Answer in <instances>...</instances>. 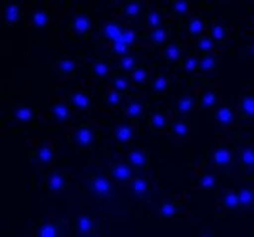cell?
Wrapping results in <instances>:
<instances>
[{"label":"cell","instance_id":"6da1fadb","mask_svg":"<svg viewBox=\"0 0 254 237\" xmlns=\"http://www.w3.org/2000/svg\"><path fill=\"white\" fill-rule=\"evenodd\" d=\"M97 139H98L97 130L90 124L80 122V124L76 125L75 132H73L71 137H69V142H71V146L76 151L83 153V151H88L90 148H93V146L97 144Z\"/></svg>","mask_w":254,"mask_h":237},{"label":"cell","instance_id":"7a4b0ae2","mask_svg":"<svg viewBox=\"0 0 254 237\" xmlns=\"http://www.w3.org/2000/svg\"><path fill=\"white\" fill-rule=\"evenodd\" d=\"M93 27H95V20H93L92 15L87 10H80L69 20L66 32L71 38H85L93 31Z\"/></svg>","mask_w":254,"mask_h":237},{"label":"cell","instance_id":"3957f363","mask_svg":"<svg viewBox=\"0 0 254 237\" xmlns=\"http://www.w3.org/2000/svg\"><path fill=\"white\" fill-rule=\"evenodd\" d=\"M112 190H114L112 183L104 175H97L88 185V195L92 198H95L97 202H107L110 195H112Z\"/></svg>","mask_w":254,"mask_h":237},{"label":"cell","instance_id":"277c9868","mask_svg":"<svg viewBox=\"0 0 254 237\" xmlns=\"http://www.w3.org/2000/svg\"><path fill=\"white\" fill-rule=\"evenodd\" d=\"M105 227V224H100L97 222L93 217H90L88 214H81L78 217L75 219V227H73V232L75 236H80V237H88V236H93L97 234L98 231Z\"/></svg>","mask_w":254,"mask_h":237},{"label":"cell","instance_id":"5b68a950","mask_svg":"<svg viewBox=\"0 0 254 237\" xmlns=\"http://www.w3.org/2000/svg\"><path fill=\"white\" fill-rule=\"evenodd\" d=\"M109 177L114 183H129V181H132L134 177H136V170H134V166H130L127 161L114 163L109 170Z\"/></svg>","mask_w":254,"mask_h":237},{"label":"cell","instance_id":"8992f818","mask_svg":"<svg viewBox=\"0 0 254 237\" xmlns=\"http://www.w3.org/2000/svg\"><path fill=\"white\" fill-rule=\"evenodd\" d=\"M69 185V178L68 175H64L61 170H53L48 171L46 177H44V186L49 191H55V193H60V191H64Z\"/></svg>","mask_w":254,"mask_h":237},{"label":"cell","instance_id":"52a82bcc","mask_svg":"<svg viewBox=\"0 0 254 237\" xmlns=\"http://www.w3.org/2000/svg\"><path fill=\"white\" fill-rule=\"evenodd\" d=\"M126 29L127 27L121 22V20L109 19L107 24L100 27V38L104 41H107V43H110V44L117 43V41L122 38V34H124Z\"/></svg>","mask_w":254,"mask_h":237},{"label":"cell","instance_id":"ba28073f","mask_svg":"<svg viewBox=\"0 0 254 237\" xmlns=\"http://www.w3.org/2000/svg\"><path fill=\"white\" fill-rule=\"evenodd\" d=\"M129 191L134 195L137 200H147L151 198L153 195V188H151V183L149 179L146 177H141V175H136L129 186Z\"/></svg>","mask_w":254,"mask_h":237},{"label":"cell","instance_id":"9c48e42d","mask_svg":"<svg viewBox=\"0 0 254 237\" xmlns=\"http://www.w3.org/2000/svg\"><path fill=\"white\" fill-rule=\"evenodd\" d=\"M196 95L195 93H183V95H180L178 99L175 100V114L176 117H185L188 114L191 112V110L195 109L196 105Z\"/></svg>","mask_w":254,"mask_h":237},{"label":"cell","instance_id":"30bf717a","mask_svg":"<svg viewBox=\"0 0 254 237\" xmlns=\"http://www.w3.org/2000/svg\"><path fill=\"white\" fill-rule=\"evenodd\" d=\"M149 88H151V93H153V95L165 97L170 93V90H171V78L166 75V73L159 71L153 76V78H151Z\"/></svg>","mask_w":254,"mask_h":237},{"label":"cell","instance_id":"8fae6325","mask_svg":"<svg viewBox=\"0 0 254 237\" xmlns=\"http://www.w3.org/2000/svg\"><path fill=\"white\" fill-rule=\"evenodd\" d=\"M163 59L168 64H178L183 59V46L180 44V41H170L163 46Z\"/></svg>","mask_w":254,"mask_h":237},{"label":"cell","instance_id":"7c38bea8","mask_svg":"<svg viewBox=\"0 0 254 237\" xmlns=\"http://www.w3.org/2000/svg\"><path fill=\"white\" fill-rule=\"evenodd\" d=\"M73 107L68 104V102H63V100H56L53 104V107L49 109L48 112V117L49 118H55V120L61 122V124H66V122L71 118V110Z\"/></svg>","mask_w":254,"mask_h":237},{"label":"cell","instance_id":"4fadbf2b","mask_svg":"<svg viewBox=\"0 0 254 237\" xmlns=\"http://www.w3.org/2000/svg\"><path fill=\"white\" fill-rule=\"evenodd\" d=\"M112 137H114V142H116L117 146H127V144H130V141L134 139V129H132V125L127 124V122H119V124L112 130Z\"/></svg>","mask_w":254,"mask_h":237},{"label":"cell","instance_id":"5bb4252c","mask_svg":"<svg viewBox=\"0 0 254 237\" xmlns=\"http://www.w3.org/2000/svg\"><path fill=\"white\" fill-rule=\"evenodd\" d=\"M124 159H126L127 163H129L130 166H134V168H137V170L149 168V163H151L149 156H147V154L142 149H137V148L126 151Z\"/></svg>","mask_w":254,"mask_h":237},{"label":"cell","instance_id":"9a60e30c","mask_svg":"<svg viewBox=\"0 0 254 237\" xmlns=\"http://www.w3.org/2000/svg\"><path fill=\"white\" fill-rule=\"evenodd\" d=\"M68 104L76 110H93V99L87 92H71L68 95Z\"/></svg>","mask_w":254,"mask_h":237},{"label":"cell","instance_id":"2e32d148","mask_svg":"<svg viewBox=\"0 0 254 237\" xmlns=\"http://www.w3.org/2000/svg\"><path fill=\"white\" fill-rule=\"evenodd\" d=\"M22 19V10L17 3L14 2H3L2 3V20L5 26H14L19 24Z\"/></svg>","mask_w":254,"mask_h":237},{"label":"cell","instance_id":"e0dca14e","mask_svg":"<svg viewBox=\"0 0 254 237\" xmlns=\"http://www.w3.org/2000/svg\"><path fill=\"white\" fill-rule=\"evenodd\" d=\"M212 163L215 166H231L234 163V153L231 146L219 144L215 151L212 153Z\"/></svg>","mask_w":254,"mask_h":237},{"label":"cell","instance_id":"ac0fdd59","mask_svg":"<svg viewBox=\"0 0 254 237\" xmlns=\"http://www.w3.org/2000/svg\"><path fill=\"white\" fill-rule=\"evenodd\" d=\"M38 116V109L36 107H15L12 110V118L20 125H32Z\"/></svg>","mask_w":254,"mask_h":237},{"label":"cell","instance_id":"d6986e66","mask_svg":"<svg viewBox=\"0 0 254 237\" xmlns=\"http://www.w3.org/2000/svg\"><path fill=\"white\" fill-rule=\"evenodd\" d=\"M117 12H121L130 22H136L142 14V2H139V0H127V2L121 3Z\"/></svg>","mask_w":254,"mask_h":237},{"label":"cell","instance_id":"ffe728a7","mask_svg":"<svg viewBox=\"0 0 254 237\" xmlns=\"http://www.w3.org/2000/svg\"><path fill=\"white\" fill-rule=\"evenodd\" d=\"M146 102L142 99H139V97H134L132 100L127 102L126 105V110H124V116L129 118V120H137V118H141L142 116L146 114Z\"/></svg>","mask_w":254,"mask_h":237},{"label":"cell","instance_id":"44dd1931","mask_svg":"<svg viewBox=\"0 0 254 237\" xmlns=\"http://www.w3.org/2000/svg\"><path fill=\"white\" fill-rule=\"evenodd\" d=\"M34 156H36V159H38L39 166H46L53 161V159H55V148H53L51 142H49V137L43 139L41 146L36 149Z\"/></svg>","mask_w":254,"mask_h":237},{"label":"cell","instance_id":"7402d4cb","mask_svg":"<svg viewBox=\"0 0 254 237\" xmlns=\"http://www.w3.org/2000/svg\"><path fill=\"white\" fill-rule=\"evenodd\" d=\"M147 124L153 132H161L168 127V116H166V110L165 109H156L154 112L149 114L147 117Z\"/></svg>","mask_w":254,"mask_h":237},{"label":"cell","instance_id":"603a6c76","mask_svg":"<svg viewBox=\"0 0 254 237\" xmlns=\"http://www.w3.org/2000/svg\"><path fill=\"white\" fill-rule=\"evenodd\" d=\"M60 234L61 232H60L58 224L49 220L48 217H43L39 220L38 227H36V232H34L36 237H58Z\"/></svg>","mask_w":254,"mask_h":237},{"label":"cell","instance_id":"cb8c5ba5","mask_svg":"<svg viewBox=\"0 0 254 237\" xmlns=\"http://www.w3.org/2000/svg\"><path fill=\"white\" fill-rule=\"evenodd\" d=\"M183 208H187V205H183V203L171 202V200H163L156 214L159 215V217L171 219V217H178V215L182 214Z\"/></svg>","mask_w":254,"mask_h":237},{"label":"cell","instance_id":"d4e9b609","mask_svg":"<svg viewBox=\"0 0 254 237\" xmlns=\"http://www.w3.org/2000/svg\"><path fill=\"white\" fill-rule=\"evenodd\" d=\"M49 22H51V12L48 9L38 7V9L32 10V14H31L32 27H36V29H44V27L49 26Z\"/></svg>","mask_w":254,"mask_h":237},{"label":"cell","instance_id":"484cf974","mask_svg":"<svg viewBox=\"0 0 254 237\" xmlns=\"http://www.w3.org/2000/svg\"><path fill=\"white\" fill-rule=\"evenodd\" d=\"M236 120V116H234V109L231 105H222V107L217 109V114H215V122L217 125L220 127H227V125H232Z\"/></svg>","mask_w":254,"mask_h":237},{"label":"cell","instance_id":"4316f807","mask_svg":"<svg viewBox=\"0 0 254 237\" xmlns=\"http://www.w3.org/2000/svg\"><path fill=\"white\" fill-rule=\"evenodd\" d=\"M239 120H254V93H246L241 102Z\"/></svg>","mask_w":254,"mask_h":237},{"label":"cell","instance_id":"83f0119b","mask_svg":"<svg viewBox=\"0 0 254 237\" xmlns=\"http://www.w3.org/2000/svg\"><path fill=\"white\" fill-rule=\"evenodd\" d=\"M205 19L202 17V15H195V17H191L190 20H188V26L185 32L190 36H195L196 39L202 38L203 36V31H205Z\"/></svg>","mask_w":254,"mask_h":237},{"label":"cell","instance_id":"f1b7e54d","mask_svg":"<svg viewBox=\"0 0 254 237\" xmlns=\"http://www.w3.org/2000/svg\"><path fill=\"white\" fill-rule=\"evenodd\" d=\"M92 73L98 80H105L110 76V63L105 58H97L92 61Z\"/></svg>","mask_w":254,"mask_h":237},{"label":"cell","instance_id":"f546056e","mask_svg":"<svg viewBox=\"0 0 254 237\" xmlns=\"http://www.w3.org/2000/svg\"><path fill=\"white\" fill-rule=\"evenodd\" d=\"M236 193H237V198H239L241 207L254 208V188H251L249 185H244V186H241Z\"/></svg>","mask_w":254,"mask_h":237},{"label":"cell","instance_id":"4dcf8cb0","mask_svg":"<svg viewBox=\"0 0 254 237\" xmlns=\"http://www.w3.org/2000/svg\"><path fill=\"white\" fill-rule=\"evenodd\" d=\"M165 24V19H163V14L158 9L151 7L146 12V17H144V26L149 27V29H156V27H163Z\"/></svg>","mask_w":254,"mask_h":237},{"label":"cell","instance_id":"1f68e13d","mask_svg":"<svg viewBox=\"0 0 254 237\" xmlns=\"http://www.w3.org/2000/svg\"><path fill=\"white\" fill-rule=\"evenodd\" d=\"M117 69H121L124 75H126V73L132 75V73L137 69V58H136V55H126V56H122V58H119Z\"/></svg>","mask_w":254,"mask_h":237},{"label":"cell","instance_id":"d6a6232c","mask_svg":"<svg viewBox=\"0 0 254 237\" xmlns=\"http://www.w3.org/2000/svg\"><path fill=\"white\" fill-rule=\"evenodd\" d=\"M170 132H171V136H175V137H187V136H190L191 129L188 122L183 120L182 117H178L173 124L170 125Z\"/></svg>","mask_w":254,"mask_h":237},{"label":"cell","instance_id":"836d02e7","mask_svg":"<svg viewBox=\"0 0 254 237\" xmlns=\"http://www.w3.org/2000/svg\"><path fill=\"white\" fill-rule=\"evenodd\" d=\"M166 27L163 26V27H156V29H151L149 32H147V36H146V39L149 41L153 46H165L166 44Z\"/></svg>","mask_w":254,"mask_h":237},{"label":"cell","instance_id":"e575fe53","mask_svg":"<svg viewBox=\"0 0 254 237\" xmlns=\"http://www.w3.org/2000/svg\"><path fill=\"white\" fill-rule=\"evenodd\" d=\"M110 87H112V90H117V92H129L130 87H132V83H130L129 76L124 75V73H119V75L112 76V80H110Z\"/></svg>","mask_w":254,"mask_h":237},{"label":"cell","instance_id":"d590c367","mask_svg":"<svg viewBox=\"0 0 254 237\" xmlns=\"http://www.w3.org/2000/svg\"><path fill=\"white\" fill-rule=\"evenodd\" d=\"M220 205H222L224 210H236V208L241 207L239 198H237V193L234 191H227V193H220Z\"/></svg>","mask_w":254,"mask_h":237},{"label":"cell","instance_id":"8d00e7d4","mask_svg":"<svg viewBox=\"0 0 254 237\" xmlns=\"http://www.w3.org/2000/svg\"><path fill=\"white\" fill-rule=\"evenodd\" d=\"M210 38L214 39L215 44H224L229 38V29L225 26H220V24H212Z\"/></svg>","mask_w":254,"mask_h":237},{"label":"cell","instance_id":"74e56055","mask_svg":"<svg viewBox=\"0 0 254 237\" xmlns=\"http://www.w3.org/2000/svg\"><path fill=\"white\" fill-rule=\"evenodd\" d=\"M214 46H215V43L210 36H202V38H198L195 41L193 50L202 53V55H210V51L214 50Z\"/></svg>","mask_w":254,"mask_h":237},{"label":"cell","instance_id":"f35d334b","mask_svg":"<svg viewBox=\"0 0 254 237\" xmlns=\"http://www.w3.org/2000/svg\"><path fill=\"white\" fill-rule=\"evenodd\" d=\"M217 102H219V97H217V92L214 88H207L205 92L202 93V97H200V105H202L203 110L215 107Z\"/></svg>","mask_w":254,"mask_h":237},{"label":"cell","instance_id":"ab89813d","mask_svg":"<svg viewBox=\"0 0 254 237\" xmlns=\"http://www.w3.org/2000/svg\"><path fill=\"white\" fill-rule=\"evenodd\" d=\"M76 71V63L73 59H58V64H56V76L61 75H75Z\"/></svg>","mask_w":254,"mask_h":237},{"label":"cell","instance_id":"60d3db41","mask_svg":"<svg viewBox=\"0 0 254 237\" xmlns=\"http://www.w3.org/2000/svg\"><path fill=\"white\" fill-rule=\"evenodd\" d=\"M217 66H219V59L212 55H203L200 58V64H198V69L203 73H214Z\"/></svg>","mask_w":254,"mask_h":237},{"label":"cell","instance_id":"b9f144b4","mask_svg":"<svg viewBox=\"0 0 254 237\" xmlns=\"http://www.w3.org/2000/svg\"><path fill=\"white\" fill-rule=\"evenodd\" d=\"M241 161H243L244 170L254 173V146H246L241 151Z\"/></svg>","mask_w":254,"mask_h":237},{"label":"cell","instance_id":"7bdbcfd3","mask_svg":"<svg viewBox=\"0 0 254 237\" xmlns=\"http://www.w3.org/2000/svg\"><path fill=\"white\" fill-rule=\"evenodd\" d=\"M130 78H132V83H136V85H144V83H147V81H151V73H149V69H147L146 66H137V69L136 71L130 75Z\"/></svg>","mask_w":254,"mask_h":237},{"label":"cell","instance_id":"ee69618b","mask_svg":"<svg viewBox=\"0 0 254 237\" xmlns=\"http://www.w3.org/2000/svg\"><path fill=\"white\" fill-rule=\"evenodd\" d=\"M196 186L200 188V190H214L217 186V178L215 175L212 173H203L202 177L196 179Z\"/></svg>","mask_w":254,"mask_h":237},{"label":"cell","instance_id":"f6af8a7d","mask_svg":"<svg viewBox=\"0 0 254 237\" xmlns=\"http://www.w3.org/2000/svg\"><path fill=\"white\" fill-rule=\"evenodd\" d=\"M198 64H200V58H196L193 53H191V55L188 56L187 59H183V63H182V73H185V75H190V73L198 71Z\"/></svg>","mask_w":254,"mask_h":237},{"label":"cell","instance_id":"bcb514c9","mask_svg":"<svg viewBox=\"0 0 254 237\" xmlns=\"http://www.w3.org/2000/svg\"><path fill=\"white\" fill-rule=\"evenodd\" d=\"M170 7L180 17H187L190 14V2H187V0H175V2H171Z\"/></svg>","mask_w":254,"mask_h":237},{"label":"cell","instance_id":"7dc6e473","mask_svg":"<svg viewBox=\"0 0 254 237\" xmlns=\"http://www.w3.org/2000/svg\"><path fill=\"white\" fill-rule=\"evenodd\" d=\"M137 41V31L132 29V27H127V29L124 31V34H122V38L117 41V43H122L126 44V46H132L134 43Z\"/></svg>","mask_w":254,"mask_h":237},{"label":"cell","instance_id":"c3c4849f","mask_svg":"<svg viewBox=\"0 0 254 237\" xmlns=\"http://www.w3.org/2000/svg\"><path fill=\"white\" fill-rule=\"evenodd\" d=\"M122 100H124V93L117 92V90H112V92H109L107 95H105V102H107V105H110V107L121 105Z\"/></svg>","mask_w":254,"mask_h":237},{"label":"cell","instance_id":"681fc988","mask_svg":"<svg viewBox=\"0 0 254 237\" xmlns=\"http://www.w3.org/2000/svg\"><path fill=\"white\" fill-rule=\"evenodd\" d=\"M129 46H126V44L122 43H112L110 44V53H112L114 56H119V58H122V56L129 55Z\"/></svg>","mask_w":254,"mask_h":237},{"label":"cell","instance_id":"f907efd6","mask_svg":"<svg viewBox=\"0 0 254 237\" xmlns=\"http://www.w3.org/2000/svg\"><path fill=\"white\" fill-rule=\"evenodd\" d=\"M248 56L249 58H254V41H251V44L248 48Z\"/></svg>","mask_w":254,"mask_h":237}]
</instances>
